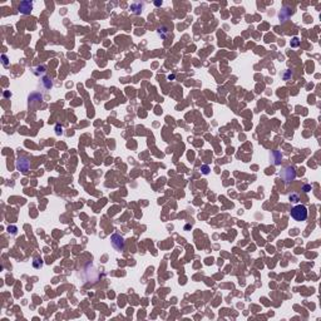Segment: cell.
Masks as SVG:
<instances>
[{
    "label": "cell",
    "mask_w": 321,
    "mask_h": 321,
    "mask_svg": "<svg viewBox=\"0 0 321 321\" xmlns=\"http://www.w3.org/2000/svg\"><path fill=\"white\" fill-rule=\"evenodd\" d=\"M291 216L295 221H305L307 218V208L303 205H297L291 210Z\"/></svg>",
    "instance_id": "obj_1"
},
{
    "label": "cell",
    "mask_w": 321,
    "mask_h": 321,
    "mask_svg": "<svg viewBox=\"0 0 321 321\" xmlns=\"http://www.w3.org/2000/svg\"><path fill=\"white\" fill-rule=\"evenodd\" d=\"M295 177H296V169H295L293 167H291V166L285 167L281 171V178L286 182V183H289V182L293 181Z\"/></svg>",
    "instance_id": "obj_2"
},
{
    "label": "cell",
    "mask_w": 321,
    "mask_h": 321,
    "mask_svg": "<svg viewBox=\"0 0 321 321\" xmlns=\"http://www.w3.org/2000/svg\"><path fill=\"white\" fill-rule=\"evenodd\" d=\"M110 241H112V245H113V247L117 251H120V252H122V251L124 250V240H123V237L120 236V235H117V233L112 235Z\"/></svg>",
    "instance_id": "obj_3"
},
{
    "label": "cell",
    "mask_w": 321,
    "mask_h": 321,
    "mask_svg": "<svg viewBox=\"0 0 321 321\" xmlns=\"http://www.w3.org/2000/svg\"><path fill=\"white\" fill-rule=\"evenodd\" d=\"M16 168H18L20 172H23V173L28 172V169L30 168V161L28 158H25V157L18 158V161H16Z\"/></svg>",
    "instance_id": "obj_4"
},
{
    "label": "cell",
    "mask_w": 321,
    "mask_h": 321,
    "mask_svg": "<svg viewBox=\"0 0 321 321\" xmlns=\"http://www.w3.org/2000/svg\"><path fill=\"white\" fill-rule=\"evenodd\" d=\"M18 9L23 14H30V11L33 9V3L31 2H21L18 6Z\"/></svg>",
    "instance_id": "obj_5"
},
{
    "label": "cell",
    "mask_w": 321,
    "mask_h": 321,
    "mask_svg": "<svg viewBox=\"0 0 321 321\" xmlns=\"http://www.w3.org/2000/svg\"><path fill=\"white\" fill-rule=\"evenodd\" d=\"M290 15H291V9H290L289 6H283L282 9H281V11H280L279 18H280V20L283 23V21H286V20H287V19L290 18Z\"/></svg>",
    "instance_id": "obj_6"
},
{
    "label": "cell",
    "mask_w": 321,
    "mask_h": 321,
    "mask_svg": "<svg viewBox=\"0 0 321 321\" xmlns=\"http://www.w3.org/2000/svg\"><path fill=\"white\" fill-rule=\"evenodd\" d=\"M271 159H272V163L275 164V166H279V164L281 163V159H282V154L281 152L279 151H274L271 153Z\"/></svg>",
    "instance_id": "obj_7"
},
{
    "label": "cell",
    "mask_w": 321,
    "mask_h": 321,
    "mask_svg": "<svg viewBox=\"0 0 321 321\" xmlns=\"http://www.w3.org/2000/svg\"><path fill=\"white\" fill-rule=\"evenodd\" d=\"M41 99H43L41 94H31L29 97V103L31 104L33 102H41Z\"/></svg>",
    "instance_id": "obj_8"
},
{
    "label": "cell",
    "mask_w": 321,
    "mask_h": 321,
    "mask_svg": "<svg viewBox=\"0 0 321 321\" xmlns=\"http://www.w3.org/2000/svg\"><path fill=\"white\" fill-rule=\"evenodd\" d=\"M131 9L136 13V14H139L141 11H142V4H139V3H137V4H133L132 6H131Z\"/></svg>",
    "instance_id": "obj_9"
},
{
    "label": "cell",
    "mask_w": 321,
    "mask_h": 321,
    "mask_svg": "<svg viewBox=\"0 0 321 321\" xmlns=\"http://www.w3.org/2000/svg\"><path fill=\"white\" fill-rule=\"evenodd\" d=\"M43 84H44V87L47 89H50L51 85H53V83H51V80L49 79V78H43Z\"/></svg>",
    "instance_id": "obj_10"
},
{
    "label": "cell",
    "mask_w": 321,
    "mask_h": 321,
    "mask_svg": "<svg viewBox=\"0 0 321 321\" xmlns=\"http://www.w3.org/2000/svg\"><path fill=\"white\" fill-rule=\"evenodd\" d=\"M291 77H292V73H291V70H286V72H285V74H283V80H289Z\"/></svg>",
    "instance_id": "obj_11"
},
{
    "label": "cell",
    "mask_w": 321,
    "mask_h": 321,
    "mask_svg": "<svg viewBox=\"0 0 321 321\" xmlns=\"http://www.w3.org/2000/svg\"><path fill=\"white\" fill-rule=\"evenodd\" d=\"M299 45V39L297 38H293L292 41H291V47H297Z\"/></svg>",
    "instance_id": "obj_12"
},
{
    "label": "cell",
    "mask_w": 321,
    "mask_h": 321,
    "mask_svg": "<svg viewBox=\"0 0 321 321\" xmlns=\"http://www.w3.org/2000/svg\"><path fill=\"white\" fill-rule=\"evenodd\" d=\"M201 169H202V172L205 173V175H207V173H208V167H207V166H202Z\"/></svg>",
    "instance_id": "obj_13"
},
{
    "label": "cell",
    "mask_w": 321,
    "mask_h": 321,
    "mask_svg": "<svg viewBox=\"0 0 321 321\" xmlns=\"http://www.w3.org/2000/svg\"><path fill=\"white\" fill-rule=\"evenodd\" d=\"M310 188H311L310 186H305V187H303V189H305V192H307V191H309Z\"/></svg>",
    "instance_id": "obj_14"
}]
</instances>
